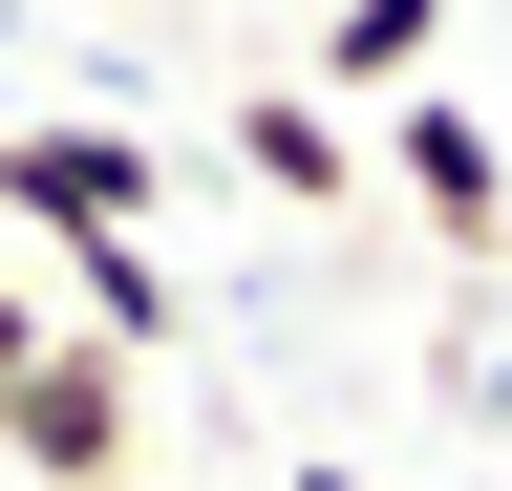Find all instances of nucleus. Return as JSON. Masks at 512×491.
<instances>
[{"label": "nucleus", "mask_w": 512, "mask_h": 491, "mask_svg": "<svg viewBox=\"0 0 512 491\" xmlns=\"http://www.w3.org/2000/svg\"><path fill=\"white\" fill-rule=\"evenodd\" d=\"M128 491H150V470H128Z\"/></svg>", "instance_id": "1a4fd4ad"}, {"label": "nucleus", "mask_w": 512, "mask_h": 491, "mask_svg": "<svg viewBox=\"0 0 512 491\" xmlns=\"http://www.w3.org/2000/svg\"><path fill=\"white\" fill-rule=\"evenodd\" d=\"M299 491H363V470H299Z\"/></svg>", "instance_id": "0eeeda50"}, {"label": "nucleus", "mask_w": 512, "mask_h": 491, "mask_svg": "<svg viewBox=\"0 0 512 491\" xmlns=\"http://www.w3.org/2000/svg\"><path fill=\"white\" fill-rule=\"evenodd\" d=\"M0 470H22V491H128V470H150V449H128V363L107 342H43L22 385H0Z\"/></svg>", "instance_id": "f03ea898"}, {"label": "nucleus", "mask_w": 512, "mask_h": 491, "mask_svg": "<svg viewBox=\"0 0 512 491\" xmlns=\"http://www.w3.org/2000/svg\"><path fill=\"white\" fill-rule=\"evenodd\" d=\"M43 342H64V321H43V299H22V278H0V385H22V363H43Z\"/></svg>", "instance_id": "423d86ee"}, {"label": "nucleus", "mask_w": 512, "mask_h": 491, "mask_svg": "<svg viewBox=\"0 0 512 491\" xmlns=\"http://www.w3.org/2000/svg\"><path fill=\"white\" fill-rule=\"evenodd\" d=\"M0 43H22V0H0Z\"/></svg>", "instance_id": "6e6552de"}, {"label": "nucleus", "mask_w": 512, "mask_h": 491, "mask_svg": "<svg viewBox=\"0 0 512 491\" xmlns=\"http://www.w3.org/2000/svg\"><path fill=\"white\" fill-rule=\"evenodd\" d=\"M171 193V150L150 129H107V107H43V129H0V214L43 235V257H86V235H150Z\"/></svg>", "instance_id": "f257e3e1"}, {"label": "nucleus", "mask_w": 512, "mask_h": 491, "mask_svg": "<svg viewBox=\"0 0 512 491\" xmlns=\"http://www.w3.org/2000/svg\"><path fill=\"white\" fill-rule=\"evenodd\" d=\"M448 65V0H342V22H320V107H342V86H384V107H406Z\"/></svg>", "instance_id": "39448f33"}, {"label": "nucleus", "mask_w": 512, "mask_h": 491, "mask_svg": "<svg viewBox=\"0 0 512 491\" xmlns=\"http://www.w3.org/2000/svg\"><path fill=\"white\" fill-rule=\"evenodd\" d=\"M384 171H406V214L448 235V257H512V150H491L470 86H406V107H384Z\"/></svg>", "instance_id": "7ed1b4c3"}, {"label": "nucleus", "mask_w": 512, "mask_h": 491, "mask_svg": "<svg viewBox=\"0 0 512 491\" xmlns=\"http://www.w3.org/2000/svg\"><path fill=\"white\" fill-rule=\"evenodd\" d=\"M235 171H256L278 214H342V193H363V150H342L320 86H235Z\"/></svg>", "instance_id": "20e7f679"}]
</instances>
